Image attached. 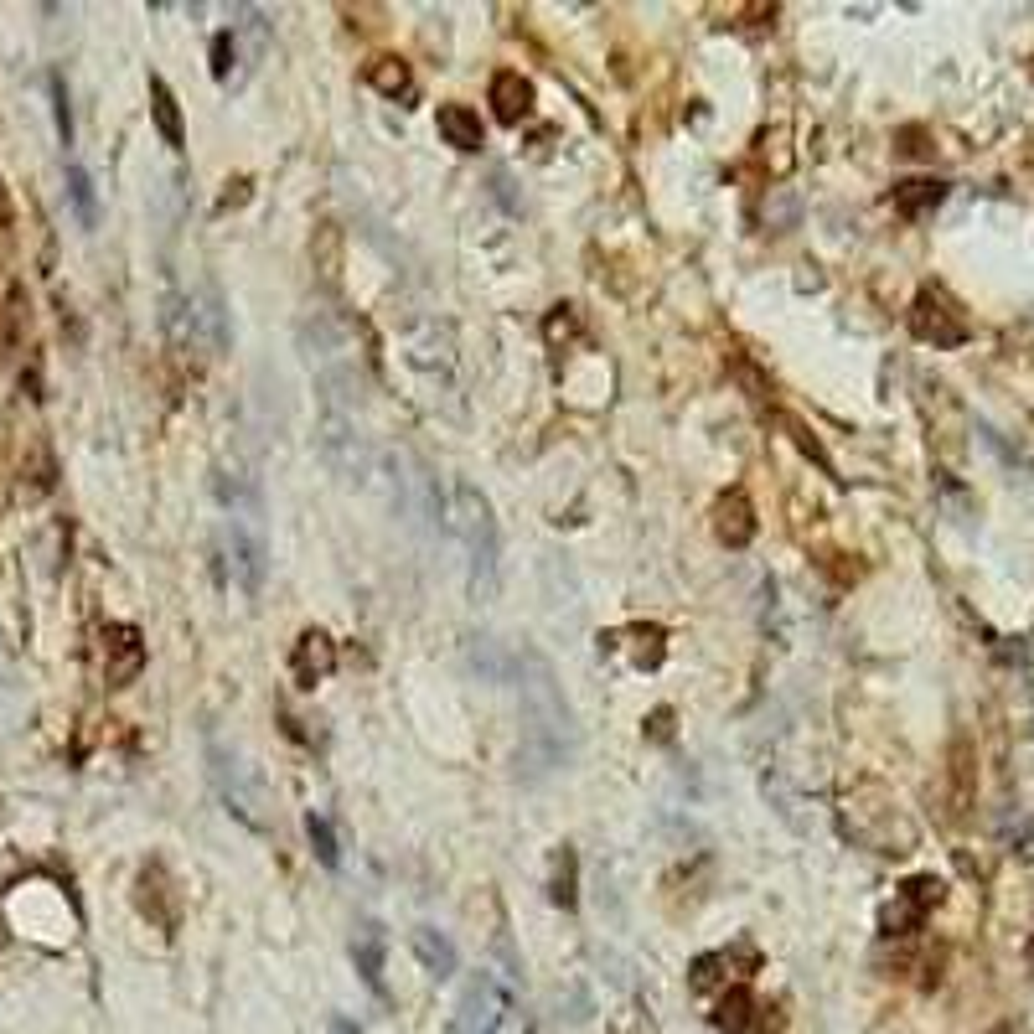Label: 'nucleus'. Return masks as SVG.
<instances>
[{"label":"nucleus","mask_w":1034,"mask_h":1034,"mask_svg":"<svg viewBox=\"0 0 1034 1034\" xmlns=\"http://www.w3.org/2000/svg\"><path fill=\"white\" fill-rule=\"evenodd\" d=\"M517 709H523V755L528 760V776H549L559 766H569L574 755V714H569V698L554 678V667L543 662L538 652H523L517 657Z\"/></svg>","instance_id":"obj_1"},{"label":"nucleus","mask_w":1034,"mask_h":1034,"mask_svg":"<svg viewBox=\"0 0 1034 1034\" xmlns=\"http://www.w3.org/2000/svg\"><path fill=\"white\" fill-rule=\"evenodd\" d=\"M207 771H212V786H218L223 807L238 817L243 828H254V833L275 828V797H269L264 776L249 766V760L233 755L228 745H207Z\"/></svg>","instance_id":"obj_2"},{"label":"nucleus","mask_w":1034,"mask_h":1034,"mask_svg":"<svg viewBox=\"0 0 1034 1034\" xmlns=\"http://www.w3.org/2000/svg\"><path fill=\"white\" fill-rule=\"evenodd\" d=\"M455 533L466 543V564H471V595L492 600L497 595V517L471 481H455Z\"/></svg>","instance_id":"obj_3"},{"label":"nucleus","mask_w":1034,"mask_h":1034,"mask_svg":"<svg viewBox=\"0 0 1034 1034\" xmlns=\"http://www.w3.org/2000/svg\"><path fill=\"white\" fill-rule=\"evenodd\" d=\"M321 461L331 466V476H342L347 486H368L378 476V450L362 430L357 409H321Z\"/></svg>","instance_id":"obj_4"},{"label":"nucleus","mask_w":1034,"mask_h":1034,"mask_svg":"<svg viewBox=\"0 0 1034 1034\" xmlns=\"http://www.w3.org/2000/svg\"><path fill=\"white\" fill-rule=\"evenodd\" d=\"M223 549H228V569L233 580L259 595L264 574H269V533H264V512H228L223 517Z\"/></svg>","instance_id":"obj_5"},{"label":"nucleus","mask_w":1034,"mask_h":1034,"mask_svg":"<svg viewBox=\"0 0 1034 1034\" xmlns=\"http://www.w3.org/2000/svg\"><path fill=\"white\" fill-rule=\"evenodd\" d=\"M507 1014H512V1003L507 993L486 978H471L461 1003H455V1019H450V1034H502L507 1029Z\"/></svg>","instance_id":"obj_6"},{"label":"nucleus","mask_w":1034,"mask_h":1034,"mask_svg":"<svg viewBox=\"0 0 1034 1034\" xmlns=\"http://www.w3.org/2000/svg\"><path fill=\"white\" fill-rule=\"evenodd\" d=\"M910 331H916L921 342H936V347H957L967 342V321L957 316V306L936 285H926L916 295V306H910Z\"/></svg>","instance_id":"obj_7"},{"label":"nucleus","mask_w":1034,"mask_h":1034,"mask_svg":"<svg viewBox=\"0 0 1034 1034\" xmlns=\"http://www.w3.org/2000/svg\"><path fill=\"white\" fill-rule=\"evenodd\" d=\"M331 667H337V642H331L326 631H316V626L300 631V642H295V652H290V678H295V688L326 683Z\"/></svg>","instance_id":"obj_8"},{"label":"nucleus","mask_w":1034,"mask_h":1034,"mask_svg":"<svg viewBox=\"0 0 1034 1034\" xmlns=\"http://www.w3.org/2000/svg\"><path fill=\"white\" fill-rule=\"evenodd\" d=\"M941 900V879L936 874H916V879H905L900 885V900L885 910V936H900V931H910V926H921V916Z\"/></svg>","instance_id":"obj_9"},{"label":"nucleus","mask_w":1034,"mask_h":1034,"mask_svg":"<svg viewBox=\"0 0 1034 1034\" xmlns=\"http://www.w3.org/2000/svg\"><path fill=\"white\" fill-rule=\"evenodd\" d=\"M714 533H719V543H729V549H745L755 538V507H750L745 492H724L714 502Z\"/></svg>","instance_id":"obj_10"},{"label":"nucleus","mask_w":1034,"mask_h":1034,"mask_svg":"<svg viewBox=\"0 0 1034 1034\" xmlns=\"http://www.w3.org/2000/svg\"><path fill=\"white\" fill-rule=\"evenodd\" d=\"M109 683H130L145 662V647H140V631L135 626H109Z\"/></svg>","instance_id":"obj_11"},{"label":"nucleus","mask_w":1034,"mask_h":1034,"mask_svg":"<svg viewBox=\"0 0 1034 1034\" xmlns=\"http://www.w3.org/2000/svg\"><path fill=\"white\" fill-rule=\"evenodd\" d=\"M440 135H445V145H455V150H481V145H486L481 114H476L471 104H440Z\"/></svg>","instance_id":"obj_12"},{"label":"nucleus","mask_w":1034,"mask_h":1034,"mask_svg":"<svg viewBox=\"0 0 1034 1034\" xmlns=\"http://www.w3.org/2000/svg\"><path fill=\"white\" fill-rule=\"evenodd\" d=\"M409 947H414V957L424 962L430 978H450V972H455V947H450V936H440L435 926H414Z\"/></svg>","instance_id":"obj_13"},{"label":"nucleus","mask_w":1034,"mask_h":1034,"mask_svg":"<svg viewBox=\"0 0 1034 1034\" xmlns=\"http://www.w3.org/2000/svg\"><path fill=\"white\" fill-rule=\"evenodd\" d=\"M492 104H497L502 125H517V119L533 109V83L523 73H497L492 78Z\"/></svg>","instance_id":"obj_14"},{"label":"nucleus","mask_w":1034,"mask_h":1034,"mask_svg":"<svg viewBox=\"0 0 1034 1034\" xmlns=\"http://www.w3.org/2000/svg\"><path fill=\"white\" fill-rule=\"evenodd\" d=\"M150 114H156V130H161V140L171 145V150H181L187 145V125H181V104H176V94L161 83V78H150Z\"/></svg>","instance_id":"obj_15"},{"label":"nucleus","mask_w":1034,"mask_h":1034,"mask_svg":"<svg viewBox=\"0 0 1034 1034\" xmlns=\"http://www.w3.org/2000/svg\"><path fill=\"white\" fill-rule=\"evenodd\" d=\"M352 962H357V972H362V983H368L373 993H383V931H378V926H362V931H357Z\"/></svg>","instance_id":"obj_16"},{"label":"nucleus","mask_w":1034,"mask_h":1034,"mask_svg":"<svg viewBox=\"0 0 1034 1034\" xmlns=\"http://www.w3.org/2000/svg\"><path fill=\"white\" fill-rule=\"evenodd\" d=\"M368 83L378 88V94H388V99H409L414 94V78H409V68L399 63V57H373Z\"/></svg>","instance_id":"obj_17"},{"label":"nucleus","mask_w":1034,"mask_h":1034,"mask_svg":"<svg viewBox=\"0 0 1034 1034\" xmlns=\"http://www.w3.org/2000/svg\"><path fill=\"white\" fill-rule=\"evenodd\" d=\"M750 1019H755V998H750L745 988H729V993L719 998V1009H714V1029H724V1034H745Z\"/></svg>","instance_id":"obj_18"},{"label":"nucleus","mask_w":1034,"mask_h":1034,"mask_svg":"<svg viewBox=\"0 0 1034 1034\" xmlns=\"http://www.w3.org/2000/svg\"><path fill=\"white\" fill-rule=\"evenodd\" d=\"M311 259H316V269H321V280H326V285H337V280H342V228H337V223H326V228L316 233Z\"/></svg>","instance_id":"obj_19"},{"label":"nucleus","mask_w":1034,"mask_h":1034,"mask_svg":"<svg viewBox=\"0 0 1034 1034\" xmlns=\"http://www.w3.org/2000/svg\"><path fill=\"white\" fill-rule=\"evenodd\" d=\"M941 197H947V187H941V181H905V187H895V207L910 212V218H916V212H926V207H936Z\"/></svg>","instance_id":"obj_20"},{"label":"nucleus","mask_w":1034,"mask_h":1034,"mask_svg":"<svg viewBox=\"0 0 1034 1034\" xmlns=\"http://www.w3.org/2000/svg\"><path fill=\"white\" fill-rule=\"evenodd\" d=\"M549 895H554V905L574 910V848H569V843H564L559 854H554V879H549Z\"/></svg>","instance_id":"obj_21"},{"label":"nucleus","mask_w":1034,"mask_h":1034,"mask_svg":"<svg viewBox=\"0 0 1034 1034\" xmlns=\"http://www.w3.org/2000/svg\"><path fill=\"white\" fill-rule=\"evenodd\" d=\"M306 838H311V848H316V859L326 864V869H337L342 864V848H337V833H331V823L326 817H306Z\"/></svg>","instance_id":"obj_22"},{"label":"nucleus","mask_w":1034,"mask_h":1034,"mask_svg":"<svg viewBox=\"0 0 1034 1034\" xmlns=\"http://www.w3.org/2000/svg\"><path fill=\"white\" fill-rule=\"evenodd\" d=\"M631 642H636V667H657L662 662V626H636Z\"/></svg>","instance_id":"obj_23"},{"label":"nucleus","mask_w":1034,"mask_h":1034,"mask_svg":"<svg viewBox=\"0 0 1034 1034\" xmlns=\"http://www.w3.org/2000/svg\"><path fill=\"white\" fill-rule=\"evenodd\" d=\"M228 68H233V32H218L212 37V73L228 78Z\"/></svg>","instance_id":"obj_24"},{"label":"nucleus","mask_w":1034,"mask_h":1034,"mask_svg":"<svg viewBox=\"0 0 1034 1034\" xmlns=\"http://www.w3.org/2000/svg\"><path fill=\"white\" fill-rule=\"evenodd\" d=\"M719 967H724V957H698V962H693V978H688V983H693L698 993H704V988H714Z\"/></svg>","instance_id":"obj_25"},{"label":"nucleus","mask_w":1034,"mask_h":1034,"mask_svg":"<svg viewBox=\"0 0 1034 1034\" xmlns=\"http://www.w3.org/2000/svg\"><path fill=\"white\" fill-rule=\"evenodd\" d=\"M73 197H78L83 223H94V197H88V176H83V171H73Z\"/></svg>","instance_id":"obj_26"},{"label":"nucleus","mask_w":1034,"mask_h":1034,"mask_svg":"<svg viewBox=\"0 0 1034 1034\" xmlns=\"http://www.w3.org/2000/svg\"><path fill=\"white\" fill-rule=\"evenodd\" d=\"M238 202H249V181H228V192H223V202H218V212H228V207H238Z\"/></svg>","instance_id":"obj_27"},{"label":"nucleus","mask_w":1034,"mask_h":1034,"mask_svg":"<svg viewBox=\"0 0 1034 1034\" xmlns=\"http://www.w3.org/2000/svg\"><path fill=\"white\" fill-rule=\"evenodd\" d=\"M786 430H792V435H797V445H802V450L812 455V461H823V466H828V455H823V450H817V440H812V435L802 430V424H786Z\"/></svg>","instance_id":"obj_28"},{"label":"nucleus","mask_w":1034,"mask_h":1034,"mask_svg":"<svg viewBox=\"0 0 1034 1034\" xmlns=\"http://www.w3.org/2000/svg\"><path fill=\"white\" fill-rule=\"evenodd\" d=\"M331 1034H357V1029H352L347 1019H331Z\"/></svg>","instance_id":"obj_29"},{"label":"nucleus","mask_w":1034,"mask_h":1034,"mask_svg":"<svg viewBox=\"0 0 1034 1034\" xmlns=\"http://www.w3.org/2000/svg\"><path fill=\"white\" fill-rule=\"evenodd\" d=\"M1029 962H1034V941H1029Z\"/></svg>","instance_id":"obj_30"}]
</instances>
